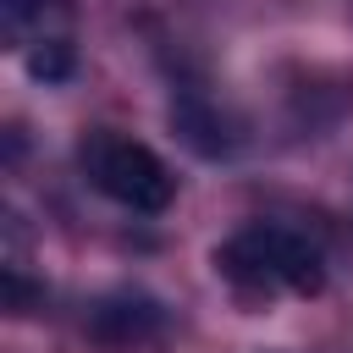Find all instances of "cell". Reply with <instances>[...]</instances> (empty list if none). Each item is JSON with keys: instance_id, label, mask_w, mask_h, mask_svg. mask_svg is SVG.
<instances>
[{"instance_id": "6da1fadb", "label": "cell", "mask_w": 353, "mask_h": 353, "mask_svg": "<svg viewBox=\"0 0 353 353\" xmlns=\"http://www.w3.org/2000/svg\"><path fill=\"white\" fill-rule=\"evenodd\" d=\"M215 276L243 292V298H276V292H298V298H314L325 287V265H320V248L292 232V226H276V221H254L243 232H232L221 248H215Z\"/></svg>"}, {"instance_id": "7a4b0ae2", "label": "cell", "mask_w": 353, "mask_h": 353, "mask_svg": "<svg viewBox=\"0 0 353 353\" xmlns=\"http://www.w3.org/2000/svg\"><path fill=\"white\" fill-rule=\"evenodd\" d=\"M77 165H83V176H88L110 204H121V210H132V215H160V210H171V199H176L171 165H165L149 143H138V138H127V132H116V127H94V132L77 143Z\"/></svg>"}, {"instance_id": "3957f363", "label": "cell", "mask_w": 353, "mask_h": 353, "mask_svg": "<svg viewBox=\"0 0 353 353\" xmlns=\"http://www.w3.org/2000/svg\"><path fill=\"white\" fill-rule=\"evenodd\" d=\"M160 320H165V314H160L154 298L121 292V298H105V303L94 309V336L110 342V347H127V342H138V336H154Z\"/></svg>"}, {"instance_id": "277c9868", "label": "cell", "mask_w": 353, "mask_h": 353, "mask_svg": "<svg viewBox=\"0 0 353 353\" xmlns=\"http://www.w3.org/2000/svg\"><path fill=\"white\" fill-rule=\"evenodd\" d=\"M0 17H6V33L22 39L28 28H50L55 17H66V0H0Z\"/></svg>"}, {"instance_id": "5b68a950", "label": "cell", "mask_w": 353, "mask_h": 353, "mask_svg": "<svg viewBox=\"0 0 353 353\" xmlns=\"http://www.w3.org/2000/svg\"><path fill=\"white\" fill-rule=\"evenodd\" d=\"M28 66H33V77H44V83L66 77V72H72V50H66V39H39V50L28 55Z\"/></svg>"}]
</instances>
